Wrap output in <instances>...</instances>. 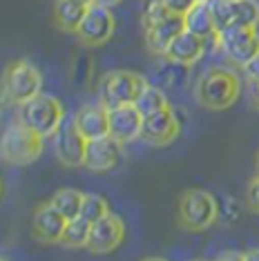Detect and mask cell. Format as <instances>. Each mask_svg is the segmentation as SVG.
I'll return each mask as SVG.
<instances>
[{"instance_id":"cell-3","label":"cell","mask_w":259,"mask_h":261,"mask_svg":"<svg viewBox=\"0 0 259 261\" xmlns=\"http://www.w3.org/2000/svg\"><path fill=\"white\" fill-rule=\"evenodd\" d=\"M148 81L137 72H110L98 83V98L108 110L119 108V105H130L139 98Z\"/></svg>"},{"instance_id":"cell-7","label":"cell","mask_w":259,"mask_h":261,"mask_svg":"<svg viewBox=\"0 0 259 261\" xmlns=\"http://www.w3.org/2000/svg\"><path fill=\"white\" fill-rule=\"evenodd\" d=\"M43 87V76L32 63L27 61H16L11 63L5 72V96L11 103H25L40 94Z\"/></svg>"},{"instance_id":"cell-30","label":"cell","mask_w":259,"mask_h":261,"mask_svg":"<svg viewBox=\"0 0 259 261\" xmlns=\"http://www.w3.org/2000/svg\"><path fill=\"white\" fill-rule=\"evenodd\" d=\"M244 259H246V261H259V250H248V252H244Z\"/></svg>"},{"instance_id":"cell-25","label":"cell","mask_w":259,"mask_h":261,"mask_svg":"<svg viewBox=\"0 0 259 261\" xmlns=\"http://www.w3.org/2000/svg\"><path fill=\"white\" fill-rule=\"evenodd\" d=\"M170 14H174V11L166 5V0H145L143 3V14H141V18H143V29L157 25L159 20L168 18Z\"/></svg>"},{"instance_id":"cell-18","label":"cell","mask_w":259,"mask_h":261,"mask_svg":"<svg viewBox=\"0 0 259 261\" xmlns=\"http://www.w3.org/2000/svg\"><path fill=\"white\" fill-rule=\"evenodd\" d=\"M186 29L205 40H217V22L213 18L208 0H194V5L184 14Z\"/></svg>"},{"instance_id":"cell-1","label":"cell","mask_w":259,"mask_h":261,"mask_svg":"<svg viewBox=\"0 0 259 261\" xmlns=\"http://www.w3.org/2000/svg\"><path fill=\"white\" fill-rule=\"evenodd\" d=\"M241 85L237 74L223 67L208 69L197 85V98L208 110H226L239 98Z\"/></svg>"},{"instance_id":"cell-24","label":"cell","mask_w":259,"mask_h":261,"mask_svg":"<svg viewBox=\"0 0 259 261\" xmlns=\"http://www.w3.org/2000/svg\"><path fill=\"white\" fill-rule=\"evenodd\" d=\"M105 215H110V205L108 201L103 197H98V194H85L83 197V205H81V217L85 219V221H98V219H103Z\"/></svg>"},{"instance_id":"cell-11","label":"cell","mask_w":259,"mask_h":261,"mask_svg":"<svg viewBox=\"0 0 259 261\" xmlns=\"http://www.w3.org/2000/svg\"><path fill=\"white\" fill-rule=\"evenodd\" d=\"M123 239H125V225L119 217L110 212V215L92 223L87 248L94 252H112L121 246Z\"/></svg>"},{"instance_id":"cell-16","label":"cell","mask_w":259,"mask_h":261,"mask_svg":"<svg viewBox=\"0 0 259 261\" xmlns=\"http://www.w3.org/2000/svg\"><path fill=\"white\" fill-rule=\"evenodd\" d=\"M205 47H208V40L197 36V34H192V32H188V29H184V32L168 45V51H166L163 58L190 67V65H194L199 58L203 56Z\"/></svg>"},{"instance_id":"cell-26","label":"cell","mask_w":259,"mask_h":261,"mask_svg":"<svg viewBox=\"0 0 259 261\" xmlns=\"http://www.w3.org/2000/svg\"><path fill=\"white\" fill-rule=\"evenodd\" d=\"M246 199H248L250 210L259 212V174H257V176H252V179H250L248 188H246Z\"/></svg>"},{"instance_id":"cell-21","label":"cell","mask_w":259,"mask_h":261,"mask_svg":"<svg viewBox=\"0 0 259 261\" xmlns=\"http://www.w3.org/2000/svg\"><path fill=\"white\" fill-rule=\"evenodd\" d=\"M259 5L255 0H230V25L257 27Z\"/></svg>"},{"instance_id":"cell-23","label":"cell","mask_w":259,"mask_h":261,"mask_svg":"<svg viewBox=\"0 0 259 261\" xmlns=\"http://www.w3.org/2000/svg\"><path fill=\"white\" fill-rule=\"evenodd\" d=\"M90 228H92V223L85 221L81 215L69 219L61 243H65L67 248H83V246L87 248V241H90Z\"/></svg>"},{"instance_id":"cell-29","label":"cell","mask_w":259,"mask_h":261,"mask_svg":"<svg viewBox=\"0 0 259 261\" xmlns=\"http://www.w3.org/2000/svg\"><path fill=\"white\" fill-rule=\"evenodd\" d=\"M219 259H244V252H219Z\"/></svg>"},{"instance_id":"cell-34","label":"cell","mask_w":259,"mask_h":261,"mask_svg":"<svg viewBox=\"0 0 259 261\" xmlns=\"http://www.w3.org/2000/svg\"><path fill=\"white\" fill-rule=\"evenodd\" d=\"M257 172H259V159H257Z\"/></svg>"},{"instance_id":"cell-27","label":"cell","mask_w":259,"mask_h":261,"mask_svg":"<svg viewBox=\"0 0 259 261\" xmlns=\"http://www.w3.org/2000/svg\"><path fill=\"white\" fill-rule=\"evenodd\" d=\"M244 74L248 76V79H250L252 83H255V81H259V51H257V54L250 58L248 63L244 65Z\"/></svg>"},{"instance_id":"cell-12","label":"cell","mask_w":259,"mask_h":261,"mask_svg":"<svg viewBox=\"0 0 259 261\" xmlns=\"http://www.w3.org/2000/svg\"><path fill=\"white\" fill-rule=\"evenodd\" d=\"M123 143L114 139L112 134L98 136V139L87 141V152H85V168L92 172H110L119 163Z\"/></svg>"},{"instance_id":"cell-14","label":"cell","mask_w":259,"mask_h":261,"mask_svg":"<svg viewBox=\"0 0 259 261\" xmlns=\"http://www.w3.org/2000/svg\"><path fill=\"white\" fill-rule=\"evenodd\" d=\"M141 127H143V114L137 110V105H119L110 110V134L119 139L121 143L139 139Z\"/></svg>"},{"instance_id":"cell-22","label":"cell","mask_w":259,"mask_h":261,"mask_svg":"<svg viewBox=\"0 0 259 261\" xmlns=\"http://www.w3.org/2000/svg\"><path fill=\"white\" fill-rule=\"evenodd\" d=\"M134 105H137V110H139L143 116L154 114V112H159V110H166V108H170V105H168V98H166V94L159 90L157 85H150V83L143 87V92L139 94V98L134 100Z\"/></svg>"},{"instance_id":"cell-4","label":"cell","mask_w":259,"mask_h":261,"mask_svg":"<svg viewBox=\"0 0 259 261\" xmlns=\"http://www.w3.org/2000/svg\"><path fill=\"white\" fill-rule=\"evenodd\" d=\"M43 152V136L29 129L25 123H16L3 134V159L11 165H29Z\"/></svg>"},{"instance_id":"cell-8","label":"cell","mask_w":259,"mask_h":261,"mask_svg":"<svg viewBox=\"0 0 259 261\" xmlns=\"http://www.w3.org/2000/svg\"><path fill=\"white\" fill-rule=\"evenodd\" d=\"M114 27H116V20H114V14H112V7L92 3L90 7H87L83 22H81L79 29H76V36H79L81 45L98 47L112 38Z\"/></svg>"},{"instance_id":"cell-5","label":"cell","mask_w":259,"mask_h":261,"mask_svg":"<svg viewBox=\"0 0 259 261\" xmlns=\"http://www.w3.org/2000/svg\"><path fill=\"white\" fill-rule=\"evenodd\" d=\"M219 217V203L205 190H188L179 201V221L188 230H205Z\"/></svg>"},{"instance_id":"cell-19","label":"cell","mask_w":259,"mask_h":261,"mask_svg":"<svg viewBox=\"0 0 259 261\" xmlns=\"http://www.w3.org/2000/svg\"><path fill=\"white\" fill-rule=\"evenodd\" d=\"M87 7L90 5L81 3V0H56L54 16H56V25L65 29V32H74L79 29V25L83 22Z\"/></svg>"},{"instance_id":"cell-15","label":"cell","mask_w":259,"mask_h":261,"mask_svg":"<svg viewBox=\"0 0 259 261\" xmlns=\"http://www.w3.org/2000/svg\"><path fill=\"white\" fill-rule=\"evenodd\" d=\"M184 29H186L184 14H170L168 18L159 20L157 25L145 29V43H148V49L152 51V54L166 56L168 45L172 43Z\"/></svg>"},{"instance_id":"cell-9","label":"cell","mask_w":259,"mask_h":261,"mask_svg":"<svg viewBox=\"0 0 259 261\" xmlns=\"http://www.w3.org/2000/svg\"><path fill=\"white\" fill-rule=\"evenodd\" d=\"M54 152L58 161L67 168H79L85 163L87 152V139L81 134L74 118H63L61 127L54 132Z\"/></svg>"},{"instance_id":"cell-10","label":"cell","mask_w":259,"mask_h":261,"mask_svg":"<svg viewBox=\"0 0 259 261\" xmlns=\"http://www.w3.org/2000/svg\"><path fill=\"white\" fill-rule=\"evenodd\" d=\"M181 123L172 108L159 110L154 114L143 116V127H141V139L152 145H168L179 136Z\"/></svg>"},{"instance_id":"cell-2","label":"cell","mask_w":259,"mask_h":261,"mask_svg":"<svg viewBox=\"0 0 259 261\" xmlns=\"http://www.w3.org/2000/svg\"><path fill=\"white\" fill-rule=\"evenodd\" d=\"M65 118V110L63 103L49 94H36L34 98L20 103V112H18V121L25 123L29 129H34L36 134H40L43 139L54 136V132L61 127Z\"/></svg>"},{"instance_id":"cell-28","label":"cell","mask_w":259,"mask_h":261,"mask_svg":"<svg viewBox=\"0 0 259 261\" xmlns=\"http://www.w3.org/2000/svg\"><path fill=\"white\" fill-rule=\"evenodd\" d=\"M166 5L174 11V14H186V11L194 5V0H166Z\"/></svg>"},{"instance_id":"cell-17","label":"cell","mask_w":259,"mask_h":261,"mask_svg":"<svg viewBox=\"0 0 259 261\" xmlns=\"http://www.w3.org/2000/svg\"><path fill=\"white\" fill-rule=\"evenodd\" d=\"M74 121L87 141L110 134V110L103 103L87 105V108H83L74 116Z\"/></svg>"},{"instance_id":"cell-20","label":"cell","mask_w":259,"mask_h":261,"mask_svg":"<svg viewBox=\"0 0 259 261\" xmlns=\"http://www.w3.org/2000/svg\"><path fill=\"white\" fill-rule=\"evenodd\" d=\"M83 197H85V194H83V192H79V190L63 188V190H58L54 197L49 199V203L54 205L63 217H67V221H69V219H74V217H79V215H81Z\"/></svg>"},{"instance_id":"cell-31","label":"cell","mask_w":259,"mask_h":261,"mask_svg":"<svg viewBox=\"0 0 259 261\" xmlns=\"http://www.w3.org/2000/svg\"><path fill=\"white\" fill-rule=\"evenodd\" d=\"M94 3H98V5H105V7H116V5H121L123 0H94Z\"/></svg>"},{"instance_id":"cell-32","label":"cell","mask_w":259,"mask_h":261,"mask_svg":"<svg viewBox=\"0 0 259 261\" xmlns=\"http://www.w3.org/2000/svg\"><path fill=\"white\" fill-rule=\"evenodd\" d=\"M252 98H255V105L259 108V81L252 83Z\"/></svg>"},{"instance_id":"cell-13","label":"cell","mask_w":259,"mask_h":261,"mask_svg":"<svg viewBox=\"0 0 259 261\" xmlns=\"http://www.w3.org/2000/svg\"><path fill=\"white\" fill-rule=\"evenodd\" d=\"M65 228H67V217H63L51 203L36 207L32 217L34 237L43 243H61Z\"/></svg>"},{"instance_id":"cell-33","label":"cell","mask_w":259,"mask_h":261,"mask_svg":"<svg viewBox=\"0 0 259 261\" xmlns=\"http://www.w3.org/2000/svg\"><path fill=\"white\" fill-rule=\"evenodd\" d=\"M81 3H85V5H92V3H94V0H81Z\"/></svg>"},{"instance_id":"cell-6","label":"cell","mask_w":259,"mask_h":261,"mask_svg":"<svg viewBox=\"0 0 259 261\" xmlns=\"http://www.w3.org/2000/svg\"><path fill=\"white\" fill-rule=\"evenodd\" d=\"M217 45L235 65L244 67L252 56L259 51V36L257 27H244V25H228L217 32Z\"/></svg>"}]
</instances>
